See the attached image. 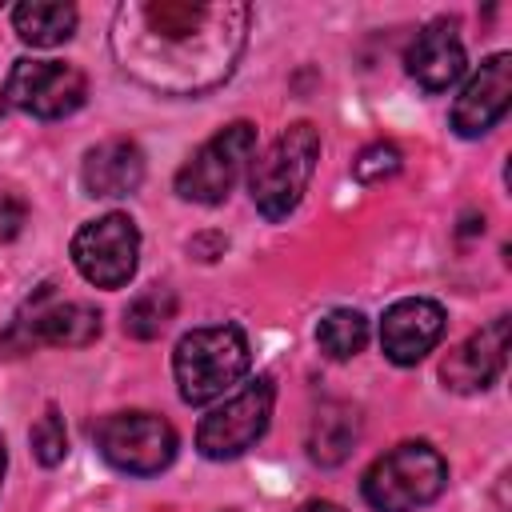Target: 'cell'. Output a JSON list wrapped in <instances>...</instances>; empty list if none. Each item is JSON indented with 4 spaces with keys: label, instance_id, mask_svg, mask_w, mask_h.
<instances>
[{
    "label": "cell",
    "instance_id": "obj_6",
    "mask_svg": "<svg viewBox=\"0 0 512 512\" xmlns=\"http://www.w3.org/2000/svg\"><path fill=\"white\" fill-rule=\"evenodd\" d=\"M256 152V128L248 120H232L220 132H212L176 172V196L192 200V204H220L240 172L248 168Z\"/></svg>",
    "mask_w": 512,
    "mask_h": 512
},
{
    "label": "cell",
    "instance_id": "obj_4",
    "mask_svg": "<svg viewBox=\"0 0 512 512\" xmlns=\"http://www.w3.org/2000/svg\"><path fill=\"white\" fill-rule=\"evenodd\" d=\"M316 160H320V132H316V124H308V120L288 124L268 144V152L252 164L248 192H252L256 212L264 220H284L300 204V196L308 192Z\"/></svg>",
    "mask_w": 512,
    "mask_h": 512
},
{
    "label": "cell",
    "instance_id": "obj_11",
    "mask_svg": "<svg viewBox=\"0 0 512 512\" xmlns=\"http://www.w3.org/2000/svg\"><path fill=\"white\" fill-rule=\"evenodd\" d=\"M444 328H448V316L436 300L428 296H404L396 304L384 308V320H380V348L392 364L408 368V364H420L440 340H444Z\"/></svg>",
    "mask_w": 512,
    "mask_h": 512
},
{
    "label": "cell",
    "instance_id": "obj_24",
    "mask_svg": "<svg viewBox=\"0 0 512 512\" xmlns=\"http://www.w3.org/2000/svg\"><path fill=\"white\" fill-rule=\"evenodd\" d=\"M4 468H8V452H4V436H0V484H4Z\"/></svg>",
    "mask_w": 512,
    "mask_h": 512
},
{
    "label": "cell",
    "instance_id": "obj_16",
    "mask_svg": "<svg viewBox=\"0 0 512 512\" xmlns=\"http://www.w3.org/2000/svg\"><path fill=\"white\" fill-rule=\"evenodd\" d=\"M76 20H80L76 4H56V0H24L12 8V28L32 48H56L72 40Z\"/></svg>",
    "mask_w": 512,
    "mask_h": 512
},
{
    "label": "cell",
    "instance_id": "obj_23",
    "mask_svg": "<svg viewBox=\"0 0 512 512\" xmlns=\"http://www.w3.org/2000/svg\"><path fill=\"white\" fill-rule=\"evenodd\" d=\"M296 512H344V508L332 504V500H308V504H300Z\"/></svg>",
    "mask_w": 512,
    "mask_h": 512
},
{
    "label": "cell",
    "instance_id": "obj_8",
    "mask_svg": "<svg viewBox=\"0 0 512 512\" xmlns=\"http://www.w3.org/2000/svg\"><path fill=\"white\" fill-rule=\"evenodd\" d=\"M272 404H276V388L268 376L248 380L240 392H232L224 404H216L200 424H196V448L208 460H236L244 456L272 420Z\"/></svg>",
    "mask_w": 512,
    "mask_h": 512
},
{
    "label": "cell",
    "instance_id": "obj_3",
    "mask_svg": "<svg viewBox=\"0 0 512 512\" xmlns=\"http://www.w3.org/2000/svg\"><path fill=\"white\" fill-rule=\"evenodd\" d=\"M448 488V460L428 440H404L372 460L360 480L368 508L376 512H416Z\"/></svg>",
    "mask_w": 512,
    "mask_h": 512
},
{
    "label": "cell",
    "instance_id": "obj_7",
    "mask_svg": "<svg viewBox=\"0 0 512 512\" xmlns=\"http://www.w3.org/2000/svg\"><path fill=\"white\" fill-rule=\"evenodd\" d=\"M84 100L88 76L64 60H16L0 88V112H28L36 120H64Z\"/></svg>",
    "mask_w": 512,
    "mask_h": 512
},
{
    "label": "cell",
    "instance_id": "obj_5",
    "mask_svg": "<svg viewBox=\"0 0 512 512\" xmlns=\"http://www.w3.org/2000/svg\"><path fill=\"white\" fill-rule=\"evenodd\" d=\"M96 448L116 472L156 476L176 460L180 436L164 416L132 408V412H112L96 424Z\"/></svg>",
    "mask_w": 512,
    "mask_h": 512
},
{
    "label": "cell",
    "instance_id": "obj_9",
    "mask_svg": "<svg viewBox=\"0 0 512 512\" xmlns=\"http://www.w3.org/2000/svg\"><path fill=\"white\" fill-rule=\"evenodd\" d=\"M72 264L96 288H124L140 264V228L128 212H104L72 236Z\"/></svg>",
    "mask_w": 512,
    "mask_h": 512
},
{
    "label": "cell",
    "instance_id": "obj_2",
    "mask_svg": "<svg viewBox=\"0 0 512 512\" xmlns=\"http://www.w3.org/2000/svg\"><path fill=\"white\" fill-rule=\"evenodd\" d=\"M248 336L236 324H204L180 336L172 352V376L184 404L200 408L232 392L248 372Z\"/></svg>",
    "mask_w": 512,
    "mask_h": 512
},
{
    "label": "cell",
    "instance_id": "obj_14",
    "mask_svg": "<svg viewBox=\"0 0 512 512\" xmlns=\"http://www.w3.org/2000/svg\"><path fill=\"white\" fill-rule=\"evenodd\" d=\"M404 68H408V76H412L424 92H448V88L464 76V68H468L464 40H460L456 24H452V20H432V24H424V28L412 36L408 52H404Z\"/></svg>",
    "mask_w": 512,
    "mask_h": 512
},
{
    "label": "cell",
    "instance_id": "obj_22",
    "mask_svg": "<svg viewBox=\"0 0 512 512\" xmlns=\"http://www.w3.org/2000/svg\"><path fill=\"white\" fill-rule=\"evenodd\" d=\"M24 220H28L24 200H16V196H0V240H16L20 228H24Z\"/></svg>",
    "mask_w": 512,
    "mask_h": 512
},
{
    "label": "cell",
    "instance_id": "obj_17",
    "mask_svg": "<svg viewBox=\"0 0 512 512\" xmlns=\"http://www.w3.org/2000/svg\"><path fill=\"white\" fill-rule=\"evenodd\" d=\"M360 440V416L348 404H324L308 424V456L324 468L340 464Z\"/></svg>",
    "mask_w": 512,
    "mask_h": 512
},
{
    "label": "cell",
    "instance_id": "obj_20",
    "mask_svg": "<svg viewBox=\"0 0 512 512\" xmlns=\"http://www.w3.org/2000/svg\"><path fill=\"white\" fill-rule=\"evenodd\" d=\"M28 440H32V456H36L44 468H56V464L68 456V432H64V416H60V412L48 404V408H44V416L32 424Z\"/></svg>",
    "mask_w": 512,
    "mask_h": 512
},
{
    "label": "cell",
    "instance_id": "obj_19",
    "mask_svg": "<svg viewBox=\"0 0 512 512\" xmlns=\"http://www.w3.org/2000/svg\"><path fill=\"white\" fill-rule=\"evenodd\" d=\"M316 344H320V352L332 356V360H352V356H360L364 344H368V320H364V312H356V308H332V312L316 324Z\"/></svg>",
    "mask_w": 512,
    "mask_h": 512
},
{
    "label": "cell",
    "instance_id": "obj_15",
    "mask_svg": "<svg viewBox=\"0 0 512 512\" xmlns=\"http://www.w3.org/2000/svg\"><path fill=\"white\" fill-rule=\"evenodd\" d=\"M80 180H84V192L100 196V200L132 196L144 184V152H140V144L128 140V136L100 140L96 148H88V156L80 164Z\"/></svg>",
    "mask_w": 512,
    "mask_h": 512
},
{
    "label": "cell",
    "instance_id": "obj_18",
    "mask_svg": "<svg viewBox=\"0 0 512 512\" xmlns=\"http://www.w3.org/2000/svg\"><path fill=\"white\" fill-rule=\"evenodd\" d=\"M176 316V292L164 284L144 288L140 296H132V304L124 308V332L132 340H156Z\"/></svg>",
    "mask_w": 512,
    "mask_h": 512
},
{
    "label": "cell",
    "instance_id": "obj_12",
    "mask_svg": "<svg viewBox=\"0 0 512 512\" xmlns=\"http://www.w3.org/2000/svg\"><path fill=\"white\" fill-rule=\"evenodd\" d=\"M512 104V56L496 52L480 64V72L460 88V96L452 100V128L464 140H476L484 132H492L504 112Z\"/></svg>",
    "mask_w": 512,
    "mask_h": 512
},
{
    "label": "cell",
    "instance_id": "obj_13",
    "mask_svg": "<svg viewBox=\"0 0 512 512\" xmlns=\"http://www.w3.org/2000/svg\"><path fill=\"white\" fill-rule=\"evenodd\" d=\"M504 360H508V316H496L492 324H484L444 356L440 380L452 392H484L500 380Z\"/></svg>",
    "mask_w": 512,
    "mask_h": 512
},
{
    "label": "cell",
    "instance_id": "obj_1",
    "mask_svg": "<svg viewBox=\"0 0 512 512\" xmlns=\"http://www.w3.org/2000/svg\"><path fill=\"white\" fill-rule=\"evenodd\" d=\"M248 40L244 4L140 0L112 16V52L136 84L160 96H200L232 76Z\"/></svg>",
    "mask_w": 512,
    "mask_h": 512
},
{
    "label": "cell",
    "instance_id": "obj_21",
    "mask_svg": "<svg viewBox=\"0 0 512 512\" xmlns=\"http://www.w3.org/2000/svg\"><path fill=\"white\" fill-rule=\"evenodd\" d=\"M400 148L392 144V140H372L368 148H360V156L352 160V172H356V180L360 184H380V180H388V176H396L400 172Z\"/></svg>",
    "mask_w": 512,
    "mask_h": 512
},
{
    "label": "cell",
    "instance_id": "obj_10",
    "mask_svg": "<svg viewBox=\"0 0 512 512\" xmlns=\"http://www.w3.org/2000/svg\"><path fill=\"white\" fill-rule=\"evenodd\" d=\"M32 316H16L8 340L20 348L52 344V348H84L100 336V312L84 300H52V284H40L36 300H28Z\"/></svg>",
    "mask_w": 512,
    "mask_h": 512
}]
</instances>
